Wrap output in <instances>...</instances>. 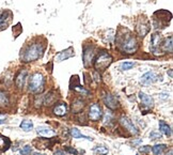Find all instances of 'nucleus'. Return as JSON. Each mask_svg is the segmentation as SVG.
I'll return each instance as SVG.
<instances>
[{"label": "nucleus", "mask_w": 173, "mask_h": 155, "mask_svg": "<svg viewBox=\"0 0 173 155\" xmlns=\"http://www.w3.org/2000/svg\"><path fill=\"white\" fill-rule=\"evenodd\" d=\"M172 153H173V152H172V150H170V151H169V153H167L166 155H172Z\"/></svg>", "instance_id": "obj_36"}, {"label": "nucleus", "mask_w": 173, "mask_h": 155, "mask_svg": "<svg viewBox=\"0 0 173 155\" xmlns=\"http://www.w3.org/2000/svg\"><path fill=\"white\" fill-rule=\"evenodd\" d=\"M137 33H138L140 37H144L146 33L150 31V24H149L148 21H142L141 23L137 24Z\"/></svg>", "instance_id": "obj_9"}, {"label": "nucleus", "mask_w": 173, "mask_h": 155, "mask_svg": "<svg viewBox=\"0 0 173 155\" xmlns=\"http://www.w3.org/2000/svg\"><path fill=\"white\" fill-rule=\"evenodd\" d=\"M85 107V103L81 100H75L72 104V112L73 113H78Z\"/></svg>", "instance_id": "obj_18"}, {"label": "nucleus", "mask_w": 173, "mask_h": 155, "mask_svg": "<svg viewBox=\"0 0 173 155\" xmlns=\"http://www.w3.org/2000/svg\"><path fill=\"white\" fill-rule=\"evenodd\" d=\"M54 113L56 116H59V117L65 116L66 113H67V106H66V104H64V103L58 104L56 107L54 108Z\"/></svg>", "instance_id": "obj_16"}, {"label": "nucleus", "mask_w": 173, "mask_h": 155, "mask_svg": "<svg viewBox=\"0 0 173 155\" xmlns=\"http://www.w3.org/2000/svg\"><path fill=\"white\" fill-rule=\"evenodd\" d=\"M66 151L67 152H69V153H72V154H75L77 155V151L75 149H72V148H66Z\"/></svg>", "instance_id": "obj_34"}, {"label": "nucleus", "mask_w": 173, "mask_h": 155, "mask_svg": "<svg viewBox=\"0 0 173 155\" xmlns=\"http://www.w3.org/2000/svg\"><path fill=\"white\" fill-rule=\"evenodd\" d=\"M20 128L23 130H25V132H29V130H31L33 128V124L31 121H28V120H24L23 122L20 123Z\"/></svg>", "instance_id": "obj_25"}, {"label": "nucleus", "mask_w": 173, "mask_h": 155, "mask_svg": "<svg viewBox=\"0 0 173 155\" xmlns=\"http://www.w3.org/2000/svg\"><path fill=\"white\" fill-rule=\"evenodd\" d=\"M12 21V12L8 10L0 11V30H3L9 26Z\"/></svg>", "instance_id": "obj_6"}, {"label": "nucleus", "mask_w": 173, "mask_h": 155, "mask_svg": "<svg viewBox=\"0 0 173 155\" xmlns=\"http://www.w3.org/2000/svg\"><path fill=\"white\" fill-rule=\"evenodd\" d=\"M150 150H151V147H149V146H144V147L139 148V151L142 152V153H148V152H150Z\"/></svg>", "instance_id": "obj_32"}, {"label": "nucleus", "mask_w": 173, "mask_h": 155, "mask_svg": "<svg viewBox=\"0 0 173 155\" xmlns=\"http://www.w3.org/2000/svg\"><path fill=\"white\" fill-rule=\"evenodd\" d=\"M44 86H45V80L44 77L41 73H35L31 76L30 82H29V90L33 93H41L43 90H44Z\"/></svg>", "instance_id": "obj_2"}, {"label": "nucleus", "mask_w": 173, "mask_h": 155, "mask_svg": "<svg viewBox=\"0 0 173 155\" xmlns=\"http://www.w3.org/2000/svg\"><path fill=\"white\" fill-rule=\"evenodd\" d=\"M94 151L96 153H98L100 155H106L108 154V149L104 146H100V147H96L94 149Z\"/></svg>", "instance_id": "obj_27"}, {"label": "nucleus", "mask_w": 173, "mask_h": 155, "mask_svg": "<svg viewBox=\"0 0 173 155\" xmlns=\"http://www.w3.org/2000/svg\"><path fill=\"white\" fill-rule=\"evenodd\" d=\"M34 155H42V154H40V153H35Z\"/></svg>", "instance_id": "obj_37"}, {"label": "nucleus", "mask_w": 173, "mask_h": 155, "mask_svg": "<svg viewBox=\"0 0 173 155\" xmlns=\"http://www.w3.org/2000/svg\"><path fill=\"white\" fill-rule=\"evenodd\" d=\"M166 148H167V146H166V144H156V146H154L152 148V151H153V153L155 155H160L166 150Z\"/></svg>", "instance_id": "obj_26"}, {"label": "nucleus", "mask_w": 173, "mask_h": 155, "mask_svg": "<svg viewBox=\"0 0 173 155\" xmlns=\"http://www.w3.org/2000/svg\"><path fill=\"white\" fill-rule=\"evenodd\" d=\"M103 117V110L98 104H93L89 110V119L91 121H98Z\"/></svg>", "instance_id": "obj_5"}, {"label": "nucleus", "mask_w": 173, "mask_h": 155, "mask_svg": "<svg viewBox=\"0 0 173 155\" xmlns=\"http://www.w3.org/2000/svg\"><path fill=\"white\" fill-rule=\"evenodd\" d=\"M156 78L157 77H156V75L153 72H148V73H145L141 77V82L148 84H151V82H154L156 80Z\"/></svg>", "instance_id": "obj_19"}, {"label": "nucleus", "mask_w": 173, "mask_h": 155, "mask_svg": "<svg viewBox=\"0 0 173 155\" xmlns=\"http://www.w3.org/2000/svg\"><path fill=\"white\" fill-rule=\"evenodd\" d=\"M93 57H94V52H93L92 47H86L85 52H83V64L86 67H89L93 61Z\"/></svg>", "instance_id": "obj_8"}, {"label": "nucleus", "mask_w": 173, "mask_h": 155, "mask_svg": "<svg viewBox=\"0 0 173 155\" xmlns=\"http://www.w3.org/2000/svg\"><path fill=\"white\" fill-rule=\"evenodd\" d=\"M72 89H74V90H75V91L80 92V93L89 94V91H88V90H86V89H83V88H81V87L79 86V84H77V86H76V87H72Z\"/></svg>", "instance_id": "obj_30"}, {"label": "nucleus", "mask_w": 173, "mask_h": 155, "mask_svg": "<svg viewBox=\"0 0 173 155\" xmlns=\"http://www.w3.org/2000/svg\"><path fill=\"white\" fill-rule=\"evenodd\" d=\"M27 75H28L27 71H26V70H23V71L19 72V73L17 74V76H16L15 84H16V86H17L19 89L23 88L24 84H25L26 78H27Z\"/></svg>", "instance_id": "obj_14"}, {"label": "nucleus", "mask_w": 173, "mask_h": 155, "mask_svg": "<svg viewBox=\"0 0 173 155\" xmlns=\"http://www.w3.org/2000/svg\"><path fill=\"white\" fill-rule=\"evenodd\" d=\"M57 98V95H55V92L51 91L49 93H47L46 95H44V98H43V102H44L45 105H51Z\"/></svg>", "instance_id": "obj_20"}, {"label": "nucleus", "mask_w": 173, "mask_h": 155, "mask_svg": "<svg viewBox=\"0 0 173 155\" xmlns=\"http://www.w3.org/2000/svg\"><path fill=\"white\" fill-rule=\"evenodd\" d=\"M31 153V146H25L19 152V155H30Z\"/></svg>", "instance_id": "obj_28"}, {"label": "nucleus", "mask_w": 173, "mask_h": 155, "mask_svg": "<svg viewBox=\"0 0 173 155\" xmlns=\"http://www.w3.org/2000/svg\"><path fill=\"white\" fill-rule=\"evenodd\" d=\"M159 44H160V35L158 33H154V34H152V37H151V46H150L153 54H157Z\"/></svg>", "instance_id": "obj_12"}, {"label": "nucleus", "mask_w": 173, "mask_h": 155, "mask_svg": "<svg viewBox=\"0 0 173 155\" xmlns=\"http://www.w3.org/2000/svg\"><path fill=\"white\" fill-rule=\"evenodd\" d=\"M120 123H121V125L125 128V130H127L128 132H131V134H134V135L138 134V130H137V127L135 126L134 123L131 122L128 118L122 117L121 119H120Z\"/></svg>", "instance_id": "obj_7"}, {"label": "nucleus", "mask_w": 173, "mask_h": 155, "mask_svg": "<svg viewBox=\"0 0 173 155\" xmlns=\"http://www.w3.org/2000/svg\"><path fill=\"white\" fill-rule=\"evenodd\" d=\"M9 105V98L7 93L3 91H0V107H6Z\"/></svg>", "instance_id": "obj_24"}, {"label": "nucleus", "mask_w": 173, "mask_h": 155, "mask_svg": "<svg viewBox=\"0 0 173 155\" xmlns=\"http://www.w3.org/2000/svg\"><path fill=\"white\" fill-rule=\"evenodd\" d=\"M139 98H140L141 102H142L145 106H148V107H153L154 101L150 95H146L143 92H140V93H139Z\"/></svg>", "instance_id": "obj_17"}, {"label": "nucleus", "mask_w": 173, "mask_h": 155, "mask_svg": "<svg viewBox=\"0 0 173 155\" xmlns=\"http://www.w3.org/2000/svg\"><path fill=\"white\" fill-rule=\"evenodd\" d=\"M37 133L40 135V136L48 137V138H50V137H52V136L56 135V132H55L54 130H51L50 127H48V126H38L37 128Z\"/></svg>", "instance_id": "obj_11"}, {"label": "nucleus", "mask_w": 173, "mask_h": 155, "mask_svg": "<svg viewBox=\"0 0 173 155\" xmlns=\"http://www.w3.org/2000/svg\"><path fill=\"white\" fill-rule=\"evenodd\" d=\"M73 56H74V49L72 47H69V48H67L66 50H63V52H59L58 56H56V61L61 62V61H63V60L73 57Z\"/></svg>", "instance_id": "obj_13"}, {"label": "nucleus", "mask_w": 173, "mask_h": 155, "mask_svg": "<svg viewBox=\"0 0 173 155\" xmlns=\"http://www.w3.org/2000/svg\"><path fill=\"white\" fill-rule=\"evenodd\" d=\"M159 130L166 136H171V128L165 121H159Z\"/></svg>", "instance_id": "obj_21"}, {"label": "nucleus", "mask_w": 173, "mask_h": 155, "mask_svg": "<svg viewBox=\"0 0 173 155\" xmlns=\"http://www.w3.org/2000/svg\"><path fill=\"white\" fill-rule=\"evenodd\" d=\"M112 62V57L107 52H102L98 55V57L95 59L94 61V67L97 73H103L106 71L108 66L111 64Z\"/></svg>", "instance_id": "obj_3"}, {"label": "nucleus", "mask_w": 173, "mask_h": 155, "mask_svg": "<svg viewBox=\"0 0 173 155\" xmlns=\"http://www.w3.org/2000/svg\"><path fill=\"white\" fill-rule=\"evenodd\" d=\"M69 133H71L72 137H74V138H78V139H80V138H82V139L91 140V141H92V140H93V138H91V137H88V136H85V135H82L80 132H79V130H77V128H75V127L72 128V130H69Z\"/></svg>", "instance_id": "obj_22"}, {"label": "nucleus", "mask_w": 173, "mask_h": 155, "mask_svg": "<svg viewBox=\"0 0 173 155\" xmlns=\"http://www.w3.org/2000/svg\"><path fill=\"white\" fill-rule=\"evenodd\" d=\"M11 147V140L8 137L3 136V135H0V151L6 152L8 151Z\"/></svg>", "instance_id": "obj_15"}, {"label": "nucleus", "mask_w": 173, "mask_h": 155, "mask_svg": "<svg viewBox=\"0 0 173 155\" xmlns=\"http://www.w3.org/2000/svg\"><path fill=\"white\" fill-rule=\"evenodd\" d=\"M137 49H138V44L134 37H128L122 43V50L126 54H135Z\"/></svg>", "instance_id": "obj_4"}, {"label": "nucleus", "mask_w": 173, "mask_h": 155, "mask_svg": "<svg viewBox=\"0 0 173 155\" xmlns=\"http://www.w3.org/2000/svg\"><path fill=\"white\" fill-rule=\"evenodd\" d=\"M135 65V63L133 62H123V63L121 64V70L122 71H127V70L131 69Z\"/></svg>", "instance_id": "obj_29"}, {"label": "nucleus", "mask_w": 173, "mask_h": 155, "mask_svg": "<svg viewBox=\"0 0 173 155\" xmlns=\"http://www.w3.org/2000/svg\"><path fill=\"white\" fill-rule=\"evenodd\" d=\"M104 103L108 108H110L112 110L117 109L118 106H119V102L115 100V98L112 96L111 94H106L104 98Z\"/></svg>", "instance_id": "obj_10"}, {"label": "nucleus", "mask_w": 173, "mask_h": 155, "mask_svg": "<svg viewBox=\"0 0 173 155\" xmlns=\"http://www.w3.org/2000/svg\"><path fill=\"white\" fill-rule=\"evenodd\" d=\"M7 123V117L3 115H0V124H4Z\"/></svg>", "instance_id": "obj_33"}, {"label": "nucleus", "mask_w": 173, "mask_h": 155, "mask_svg": "<svg viewBox=\"0 0 173 155\" xmlns=\"http://www.w3.org/2000/svg\"><path fill=\"white\" fill-rule=\"evenodd\" d=\"M55 155H65V154H64L63 151H57L56 153H55Z\"/></svg>", "instance_id": "obj_35"}, {"label": "nucleus", "mask_w": 173, "mask_h": 155, "mask_svg": "<svg viewBox=\"0 0 173 155\" xmlns=\"http://www.w3.org/2000/svg\"><path fill=\"white\" fill-rule=\"evenodd\" d=\"M151 139H158V138H162V134L159 132H156V130H153L150 134Z\"/></svg>", "instance_id": "obj_31"}, {"label": "nucleus", "mask_w": 173, "mask_h": 155, "mask_svg": "<svg viewBox=\"0 0 173 155\" xmlns=\"http://www.w3.org/2000/svg\"><path fill=\"white\" fill-rule=\"evenodd\" d=\"M162 48L163 49V52H172V37H170L169 39H166L163 44L162 45Z\"/></svg>", "instance_id": "obj_23"}, {"label": "nucleus", "mask_w": 173, "mask_h": 155, "mask_svg": "<svg viewBox=\"0 0 173 155\" xmlns=\"http://www.w3.org/2000/svg\"><path fill=\"white\" fill-rule=\"evenodd\" d=\"M43 52H44V46L40 43H34V44L30 45L26 49L23 56V61L24 62H31L35 61L38 58L42 57Z\"/></svg>", "instance_id": "obj_1"}]
</instances>
